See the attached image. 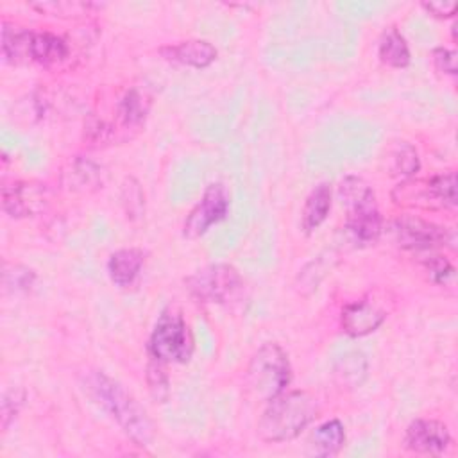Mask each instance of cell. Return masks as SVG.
Here are the masks:
<instances>
[{"mask_svg":"<svg viewBox=\"0 0 458 458\" xmlns=\"http://www.w3.org/2000/svg\"><path fill=\"white\" fill-rule=\"evenodd\" d=\"M451 445V435L444 422L435 419H415L404 431V447L417 454H444Z\"/></svg>","mask_w":458,"mask_h":458,"instance_id":"cell-11","label":"cell"},{"mask_svg":"<svg viewBox=\"0 0 458 458\" xmlns=\"http://www.w3.org/2000/svg\"><path fill=\"white\" fill-rule=\"evenodd\" d=\"M143 261H145L143 250L136 247H125V249L114 250L107 259V274L111 283L116 284L118 288L131 286L138 279Z\"/></svg>","mask_w":458,"mask_h":458,"instance_id":"cell-14","label":"cell"},{"mask_svg":"<svg viewBox=\"0 0 458 458\" xmlns=\"http://www.w3.org/2000/svg\"><path fill=\"white\" fill-rule=\"evenodd\" d=\"M345 442V429L338 419H329L317 426L308 438V453L311 456L331 458L340 453Z\"/></svg>","mask_w":458,"mask_h":458,"instance_id":"cell-17","label":"cell"},{"mask_svg":"<svg viewBox=\"0 0 458 458\" xmlns=\"http://www.w3.org/2000/svg\"><path fill=\"white\" fill-rule=\"evenodd\" d=\"M394 200L401 206L424 209L454 208L458 200L456 174L445 172L424 181L408 179L394 190Z\"/></svg>","mask_w":458,"mask_h":458,"instance_id":"cell-7","label":"cell"},{"mask_svg":"<svg viewBox=\"0 0 458 458\" xmlns=\"http://www.w3.org/2000/svg\"><path fill=\"white\" fill-rule=\"evenodd\" d=\"M315 417L317 403L308 392H283L267 403V408L258 420V437L272 444L293 440L313 422Z\"/></svg>","mask_w":458,"mask_h":458,"instance_id":"cell-2","label":"cell"},{"mask_svg":"<svg viewBox=\"0 0 458 458\" xmlns=\"http://www.w3.org/2000/svg\"><path fill=\"white\" fill-rule=\"evenodd\" d=\"M150 109V97L140 88H131L125 91L118 102V120L125 129L140 127Z\"/></svg>","mask_w":458,"mask_h":458,"instance_id":"cell-21","label":"cell"},{"mask_svg":"<svg viewBox=\"0 0 458 458\" xmlns=\"http://www.w3.org/2000/svg\"><path fill=\"white\" fill-rule=\"evenodd\" d=\"M159 55L172 64L202 70L215 63L218 52L206 39H186V41L161 47Z\"/></svg>","mask_w":458,"mask_h":458,"instance_id":"cell-12","label":"cell"},{"mask_svg":"<svg viewBox=\"0 0 458 458\" xmlns=\"http://www.w3.org/2000/svg\"><path fill=\"white\" fill-rule=\"evenodd\" d=\"M386 318V313L369 301H354L342 308L340 326L349 336H365L376 331Z\"/></svg>","mask_w":458,"mask_h":458,"instance_id":"cell-13","label":"cell"},{"mask_svg":"<svg viewBox=\"0 0 458 458\" xmlns=\"http://www.w3.org/2000/svg\"><path fill=\"white\" fill-rule=\"evenodd\" d=\"M148 354L159 363H188L193 354V336L182 311L168 306L157 317L147 344Z\"/></svg>","mask_w":458,"mask_h":458,"instance_id":"cell-5","label":"cell"},{"mask_svg":"<svg viewBox=\"0 0 458 458\" xmlns=\"http://www.w3.org/2000/svg\"><path fill=\"white\" fill-rule=\"evenodd\" d=\"M377 55H379V61L390 68H406L411 61L408 43L395 27H388L381 34L379 45H377Z\"/></svg>","mask_w":458,"mask_h":458,"instance_id":"cell-19","label":"cell"},{"mask_svg":"<svg viewBox=\"0 0 458 458\" xmlns=\"http://www.w3.org/2000/svg\"><path fill=\"white\" fill-rule=\"evenodd\" d=\"M25 401V392L21 388H11L4 392L2 403H0V426L2 431H7L11 422L16 419V415L21 410V404Z\"/></svg>","mask_w":458,"mask_h":458,"instance_id":"cell-27","label":"cell"},{"mask_svg":"<svg viewBox=\"0 0 458 458\" xmlns=\"http://www.w3.org/2000/svg\"><path fill=\"white\" fill-rule=\"evenodd\" d=\"M369 370L367 356L361 351H349L335 363V379L344 388H358Z\"/></svg>","mask_w":458,"mask_h":458,"instance_id":"cell-20","label":"cell"},{"mask_svg":"<svg viewBox=\"0 0 458 458\" xmlns=\"http://www.w3.org/2000/svg\"><path fill=\"white\" fill-rule=\"evenodd\" d=\"M229 193L222 182H211L206 186L199 202L190 209L184 224L182 236L197 240L206 234L215 224L222 222L229 213Z\"/></svg>","mask_w":458,"mask_h":458,"instance_id":"cell-8","label":"cell"},{"mask_svg":"<svg viewBox=\"0 0 458 458\" xmlns=\"http://www.w3.org/2000/svg\"><path fill=\"white\" fill-rule=\"evenodd\" d=\"M36 274L34 270L23 265H7L4 267V288L13 293L29 292L34 286Z\"/></svg>","mask_w":458,"mask_h":458,"instance_id":"cell-24","label":"cell"},{"mask_svg":"<svg viewBox=\"0 0 458 458\" xmlns=\"http://www.w3.org/2000/svg\"><path fill=\"white\" fill-rule=\"evenodd\" d=\"M392 233L395 243L406 250H429L453 243L454 240L449 229L411 215L395 218L392 222Z\"/></svg>","mask_w":458,"mask_h":458,"instance_id":"cell-9","label":"cell"},{"mask_svg":"<svg viewBox=\"0 0 458 458\" xmlns=\"http://www.w3.org/2000/svg\"><path fill=\"white\" fill-rule=\"evenodd\" d=\"M147 385H148L150 395L157 403H166L168 401L170 381H168V376L163 369V363H159L156 360H150V363L147 365Z\"/></svg>","mask_w":458,"mask_h":458,"instance_id":"cell-26","label":"cell"},{"mask_svg":"<svg viewBox=\"0 0 458 458\" xmlns=\"http://www.w3.org/2000/svg\"><path fill=\"white\" fill-rule=\"evenodd\" d=\"M433 64L438 72L454 77L456 75V52L445 47H437L433 50Z\"/></svg>","mask_w":458,"mask_h":458,"instance_id":"cell-30","label":"cell"},{"mask_svg":"<svg viewBox=\"0 0 458 458\" xmlns=\"http://www.w3.org/2000/svg\"><path fill=\"white\" fill-rule=\"evenodd\" d=\"M420 168L419 154L410 143H401L394 152V170L404 177H411Z\"/></svg>","mask_w":458,"mask_h":458,"instance_id":"cell-28","label":"cell"},{"mask_svg":"<svg viewBox=\"0 0 458 458\" xmlns=\"http://www.w3.org/2000/svg\"><path fill=\"white\" fill-rule=\"evenodd\" d=\"M30 34L32 30H27L14 23H2V55L7 63L20 64L29 59Z\"/></svg>","mask_w":458,"mask_h":458,"instance_id":"cell-22","label":"cell"},{"mask_svg":"<svg viewBox=\"0 0 458 458\" xmlns=\"http://www.w3.org/2000/svg\"><path fill=\"white\" fill-rule=\"evenodd\" d=\"M50 191L45 184L34 181H16L2 188V208L13 218L34 216L47 209Z\"/></svg>","mask_w":458,"mask_h":458,"instance_id":"cell-10","label":"cell"},{"mask_svg":"<svg viewBox=\"0 0 458 458\" xmlns=\"http://www.w3.org/2000/svg\"><path fill=\"white\" fill-rule=\"evenodd\" d=\"M122 206L129 220H138L141 218L145 211V195L141 190V184L134 177H125L122 184Z\"/></svg>","mask_w":458,"mask_h":458,"instance_id":"cell-23","label":"cell"},{"mask_svg":"<svg viewBox=\"0 0 458 458\" xmlns=\"http://www.w3.org/2000/svg\"><path fill=\"white\" fill-rule=\"evenodd\" d=\"M342 204L347 209L345 229L360 245L376 243L383 233V218L376 193L361 177L347 175L338 188Z\"/></svg>","mask_w":458,"mask_h":458,"instance_id":"cell-3","label":"cell"},{"mask_svg":"<svg viewBox=\"0 0 458 458\" xmlns=\"http://www.w3.org/2000/svg\"><path fill=\"white\" fill-rule=\"evenodd\" d=\"M292 381L288 354L274 342L263 344L250 358L245 370L247 395L256 403H268L286 392Z\"/></svg>","mask_w":458,"mask_h":458,"instance_id":"cell-4","label":"cell"},{"mask_svg":"<svg viewBox=\"0 0 458 458\" xmlns=\"http://www.w3.org/2000/svg\"><path fill=\"white\" fill-rule=\"evenodd\" d=\"M426 270L433 283L445 284L454 276V267L444 256H433L426 261Z\"/></svg>","mask_w":458,"mask_h":458,"instance_id":"cell-29","label":"cell"},{"mask_svg":"<svg viewBox=\"0 0 458 458\" xmlns=\"http://www.w3.org/2000/svg\"><path fill=\"white\" fill-rule=\"evenodd\" d=\"M186 286L202 302L233 304L242 299L245 281L233 265L213 263L186 277Z\"/></svg>","mask_w":458,"mask_h":458,"instance_id":"cell-6","label":"cell"},{"mask_svg":"<svg viewBox=\"0 0 458 458\" xmlns=\"http://www.w3.org/2000/svg\"><path fill=\"white\" fill-rule=\"evenodd\" d=\"M331 197H333V191L329 182H318L308 193L301 211V227L306 234H311L313 231H317L322 225V222L327 218L331 209Z\"/></svg>","mask_w":458,"mask_h":458,"instance_id":"cell-18","label":"cell"},{"mask_svg":"<svg viewBox=\"0 0 458 458\" xmlns=\"http://www.w3.org/2000/svg\"><path fill=\"white\" fill-rule=\"evenodd\" d=\"M61 181H63V186H66L70 191L88 193L97 190L102 184V170L97 163L89 159L73 157L63 168Z\"/></svg>","mask_w":458,"mask_h":458,"instance_id":"cell-15","label":"cell"},{"mask_svg":"<svg viewBox=\"0 0 458 458\" xmlns=\"http://www.w3.org/2000/svg\"><path fill=\"white\" fill-rule=\"evenodd\" d=\"M422 7L435 18H453L458 11L456 2H424Z\"/></svg>","mask_w":458,"mask_h":458,"instance_id":"cell-31","label":"cell"},{"mask_svg":"<svg viewBox=\"0 0 458 458\" xmlns=\"http://www.w3.org/2000/svg\"><path fill=\"white\" fill-rule=\"evenodd\" d=\"M82 388L136 445H150L156 437V428L147 410L116 379L102 370H89L84 376Z\"/></svg>","mask_w":458,"mask_h":458,"instance_id":"cell-1","label":"cell"},{"mask_svg":"<svg viewBox=\"0 0 458 458\" xmlns=\"http://www.w3.org/2000/svg\"><path fill=\"white\" fill-rule=\"evenodd\" d=\"M70 55L68 43L52 32H32L29 41V61L41 66H54Z\"/></svg>","mask_w":458,"mask_h":458,"instance_id":"cell-16","label":"cell"},{"mask_svg":"<svg viewBox=\"0 0 458 458\" xmlns=\"http://www.w3.org/2000/svg\"><path fill=\"white\" fill-rule=\"evenodd\" d=\"M32 9L45 13V14H54V16H82L88 14L95 4L89 2H32Z\"/></svg>","mask_w":458,"mask_h":458,"instance_id":"cell-25","label":"cell"}]
</instances>
